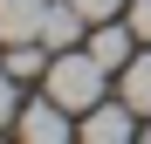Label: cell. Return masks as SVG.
I'll return each instance as SVG.
<instances>
[{
  "label": "cell",
  "instance_id": "cell-1",
  "mask_svg": "<svg viewBox=\"0 0 151 144\" xmlns=\"http://www.w3.org/2000/svg\"><path fill=\"white\" fill-rule=\"evenodd\" d=\"M103 76H110V69L96 62L89 48H83V55H76V48H62V55L48 62L41 82H48V96H55V103H69V110H96V103H103Z\"/></svg>",
  "mask_w": 151,
  "mask_h": 144
},
{
  "label": "cell",
  "instance_id": "cell-2",
  "mask_svg": "<svg viewBox=\"0 0 151 144\" xmlns=\"http://www.w3.org/2000/svg\"><path fill=\"white\" fill-rule=\"evenodd\" d=\"M14 130L28 137V144H62V137H69V103H55V96H41V103H21Z\"/></svg>",
  "mask_w": 151,
  "mask_h": 144
},
{
  "label": "cell",
  "instance_id": "cell-3",
  "mask_svg": "<svg viewBox=\"0 0 151 144\" xmlns=\"http://www.w3.org/2000/svg\"><path fill=\"white\" fill-rule=\"evenodd\" d=\"M48 0H0V41H41Z\"/></svg>",
  "mask_w": 151,
  "mask_h": 144
},
{
  "label": "cell",
  "instance_id": "cell-4",
  "mask_svg": "<svg viewBox=\"0 0 151 144\" xmlns=\"http://www.w3.org/2000/svg\"><path fill=\"white\" fill-rule=\"evenodd\" d=\"M131 117H137L131 103H96V110L83 117V137H89V144H124V137H131Z\"/></svg>",
  "mask_w": 151,
  "mask_h": 144
},
{
  "label": "cell",
  "instance_id": "cell-5",
  "mask_svg": "<svg viewBox=\"0 0 151 144\" xmlns=\"http://www.w3.org/2000/svg\"><path fill=\"white\" fill-rule=\"evenodd\" d=\"M83 7H76V0H48V21H41V41L48 48H55V55H62V48H76V34H83Z\"/></svg>",
  "mask_w": 151,
  "mask_h": 144
},
{
  "label": "cell",
  "instance_id": "cell-6",
  "mask_svg": "<svg viewBox=\"0 0 151 144\" xmlns=\"http://www.w3.org/2000/svg\"><path fill=\"white\" fill-rule=\"evenodd\" d=\"M131 41H137V28H117V21H96V34H89V55L103 62V69H124V62H131Z\"/></svg>",
  "mask_w": 151,
  "mask_h": 144
},
{
  "label": "cell",
  "instance_id": "cell-7",
  "mask_svg": "<svg viewBox=\"0 0 151 144\" xmlns=\"http://www.w3.org/2000/svg\"><path fill=\"white\" fill-rule=\"evenodd\" d=\"M124 103L137 117H151V55H131L124 62Z\"/></svg>",
  "mask_w": 151,
  "mask_h": 144
},
{
  "label": "cell",
  "instance_id": "cell-8",
  "mask_svg": "<svg viewBox=\"0 0 151 144\" xmlns=\"http://www.w3.org/2000/svg\"><path fill=\"white\" fill-rule=\"evenodd\" d=\"M14 82H21V76H7V62H0V130L21 117V96H14Z\"/></svg>",
  "mask_w": 151,
  "mask_h": 144
},
{
  "label": "cell",
  "instance_id": "cell-9",
  "mask_svg": "<svg viewBox=\"0 0 151 144\" xmlns=\"http://www.w3.org/2000/svg\"><path fill=\"white\" fill-rule=\"evenodd\" d=\"M76 7H83L89 21H117V7H124V0H76Z\"/></svg>",
  "mask_w": 151,
  "mask_h": 144
},
{
  "label": "cell",
  "instance_id": "cell-10",
  "mask_svg": "<svg viewBox=\"0 0 151 144\" xmlns=\"http://www.w3.org/2000/svg\"><path fill=\"white\" fill-rule=\"evenodd\" d=\"M131 28H137V41H151V0H131Z\"/></svg>",
  "mask_w": 151,
  "mask_h": 144
}]
</instances>
